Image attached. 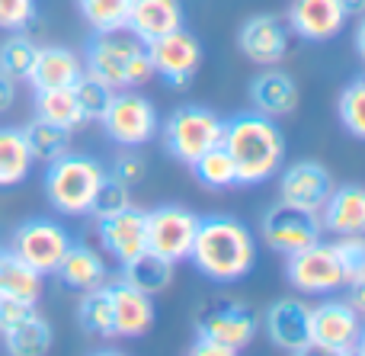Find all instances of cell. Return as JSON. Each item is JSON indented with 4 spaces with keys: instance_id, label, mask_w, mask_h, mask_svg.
I'll return each mask as SVG.
<instances>
[{
    "instance_id": "d6a6232c",
    "label": "cell",
    "mask_w": 365,
    "mask_h": 356,
    "mask_svg": "<svg viewBox=\"0 0 365 356\" xmlns=\"http://www.w3.org/2000/svg\"><path fill=\"white\" fill-rule=\"evenodd\" d=\"M71 93H74L77 109H81V116H83V126H87V122H100L103 116H106V109H109V103H113L115 90L109 87V83H103L100 77H93V74H87V71H83V74L74 81Z\"/></svg>"
},
{
    "instance_id": "836d02e7",
    "label": "cell",
    "mask_w": 365,
    "mask_h": 356,
    "mask_svg": "<svg viewBox=\"0 0 365 356\" xmlns=\"http://www.w3.org/2000/svg\"><path fill=\"white\" fill-rule=\"evenodd\" d=\"M77 10L93 32H119L128 23L132 0H77Z\"/></svg>"
},
{
    "instance_id": "ac0fdd59",
    "label": "cell",
    "mask_w": 365,
    "mask_h": 356,
    "mask_svg": "<svg viewBox=\"0 0 365 356\" xmlns=\"http://www.w3.org/2000/svg\"><path fill=\"white\" fill-rule=\"evenodd\" d=\"M349 13L340 0H292L289 4V26L295 36L308 42H330L340 36Z\"/></svg>"
},
{
    "instance_id": "4dcf8cb0",
    "label": "cell",
    "mask_w": 365,
    "mask_h": 356,
    "mask_svg": "<svg viewBox=\"0 0 365 356\" xmlns=\"http://www.w3.org/2000/svg\"><path fill=\"white\" fill-rule=\"evenodd\" d=\"M4 344L13 356H45L51 350V325L38 315H29L4 334Z\"/></svg>"
},
{
    "instance_id": "277c9868",
    "label": "cell",
    "mask_w": 365,
    "mask_h": 356,
    "mask_svg": "<svg viewBox=\"0 0 365 356\" xmlns=\"http://www.w3.org/2000/svg\"><path fill=\"white\" fill-rule=\"evenodd\" d=\"M103 177L106 171L100 161L68 151L58 161H51L45 171V196H48L51 209L61 215H87V205Z\"/></svg>"
},
{
    "instance_id": "ee69618b",
    "label": "cell",
    "mask_w": 365,
    "mask_h": 356,
    "mask_svg": "<svg viewBox=\"0 0 365 356\" xmlns=\"http://www.w3.org/2000/svg\"><path fill=\"white\" fill-rule=\"evenodd\" d=\"M340 4H343V10H346L349 16H359L362 6H365V0H340Z\"/></svg>"
},
{
    "instance_id": "52a82bcc",
    "label": "cell",
    "mask_w": 365,
    "mask_h": 356,
    "mask_svg": "<svg viewBox=\"0 0 365 356\" xmlns=\"http://www.w3.org/2000/svg\"><path fill=\"white\" fill-rule=\"evenodd\" d=\"M103 128L113 141L119 145H128V148H138V145H148V141L158 135V109L148 96L135 93V90H119L113 93V103H109L106 116H103Z\"/></svg>"
},
{
    "instance_id": "60d3db41",
    "label": "cell",
    "mask_w": 365,
    "mask_h": 356,
    "mask_svg": "<svg viewBox=\"0 0 365 356\" xmlns=\"http://www.w3.org/2000/svg\"><path fill=\"white\" fill-rule=\"evenodd\" d=\"M29 315H36V302L0 295V334H6L10 327H16L19 321H26Z\"/></svg>"
},
{
    "instance_id": "1f68e13d",
    "label": "cell",
    "mask_w": 365,
    "mask_h": 356,
    "mask_svg": "<svg viewBox=\"0 0 365 356\" xmlns=\"http://www.w3.org/2000/svg\"><path fill=\"white\" fill-rule=\"evenodd\" d=\"M189 171L208 190H231V186H237V171H234V161L225 151V145H215L212 151H205L199 161L189 164Z\"/></svg>"
},
{
    "instance_id": "ab89813d",
    "label": "cell",
    "mask_w": 365,
    "mask_h": 356,
    "mask_svg": "<svg viewBox=\"0 0 365 356\" xmlns=\"http://www.w3.org/2000/svg\"><path fill=\"white\" fill-rule=\"evenodd\" d=\"M109 177H115L119 183H125L128 190H132V186H138L141 180L148 177V161L141 158V154H135V151H125V154H119V158L113 161Z\"/></svg>"
},
{
    "instance_id": "d6986e66",
    "label": "cell",
    "mask_w": 365,
    "mask_h": 356,
    "mask_svg": "<svg viewBox=\"0 0 365 356\" xmlns=\"http://www.w3.org/2000/svg\"><path fill=\"white\" fill-rule=\"evenodd\" d=\"M109 295H113V337H141L151 331L154 325V302L148 293L135 289L119 276L109 283Z\"/></svg>"
},
{
    "instance_id": "484cf974",
    "label": "cell",
    "mask_w": 365,
    "mask_h": 356,
    "mask_svg": "<svg viewBox=\"0 0 365 356\" xmlns=\"http://www.w3.org/2000/svg\"><path fill=\"white\" fill-rule=\"evenodd\" d=\"M0 295L38 302V295H42V273L32 270L26 260H19L13 250H0Z\"/></svg>"
},
{
    "instance_id": "8fae6325",
    "label": "cell",
    "mask_w": 365,
    "mask_h": 356,
    "mask_svg": "<svg viewBox=\"0 0 365 356\" xmlns=\"http://www.w3.org/2000/svg\"><path fill=\"white\" fill-rule=\"evenodd\" d=\"M68 244H71L68 231H64L58 222H51V218H29V222H23L16 231H13L10 250L19 257V260L29 263L32 270L48 276V273H55V267L64 257Z\"/></svg>"
},
{
    "instance_id": "44dd1931",
    "label": "cell",
    "mask_w": 365,
    "mask_h": 356,
    "mask_svg": "<svg viewBox=\"0 0 365 356\" xmlns=\"http://www.w3.org/2000/svg\"><path fill=\"white\" fill-rule=\"evenodd\" d=\"M81 74L83 61L77 58V51L64 49V45H45V49H36V61H32L26 81L32 83V90H64L74 87Z\"/></svg>"
},
{
    "instance_id": "74e56055",
    "label": "cell",
    "mask_w": 365,
    "mask_h": 356,
    "mask_svg": "<svg viewBox=\"0 0 365 356\" xmlns=\"http://www.w3.org/2000/svg\"><path fill=\"white\" fill-rule=\"evenodd\" d=\"M334 250L343 263L346 286H359V283H365V241H362V235H340L334 241Z\"/></svg>"
},
{
    "instance_id": "9a60e30c",
    "label": "cell",
    "mask_w": 365,
    "mask_h": 356,
    "mask_svg": "<svg viewBox=\"0 0 365 356\" xmlns=\"http://www.w3.org/2000/svg\"><path fill=\"white\" fill-rule=\"evenodd\" d=\"M237 49L247 61L259 64V68H269L279 64L289 51V29L279 16H250L237 32Z\"/></svg>"
},
{
    "instance_id": "5b68a950",
    "label": "cell",
    "mask_w": 365,
    "mask_h": 356,
    "mask_svg": "<svg viewBox=\"0 0 365 356\" xmlns=\"http://www.w3.org/2000/svg\"><path fill=\"white\" fill-rule=\"evenodd\" d=\"M158 128H160L167 154L186 167L192 161H199L205 151H212L215 145H221V135H225V122L205 106L173 109L164 119V126H158Z\"/></svg>"
},
{
    "instance_id": "8992f818",
    "label": "cell",
    "mask_w": 365,
    "mask_h": 356,
    "mask_svg": "<svg viewBox=\"0 0 365 356\" xmlns=\"http://www.w3.org/2000/svg\"><path fill=\"white\" fill-rule=\"evenodd\" d=\"M311 350L330 356L362 353V312L349 302H321L311 308Z\"/></svg>"
},
{
    "instance_id": "7a4b0ae2",
    "label": "cell",
    "mask_w": 365,
    "mask_h": 356,
    "mask_svg": "<svg viewBox=\"0 0 365 356\" xmlns=\"http://www.w3.org/2000/svg\"><path fill=\"white\" fill-rule=\"evenodd\" d=\"M221 145L231 154L234 171H237V186H257L279 173L285 158V138L276 119L263 113H237L225 122Z\"/></svg>"
},
{
    "instance_id": "9c48e42d",
    "label": "cell",
    "mask_w": 365,
    "mask_h": 356,
    "mask_svg": "<svg viewBox=\"0 0 365 356\" xmlns=\"http://www.w3.org/2000/svg\"><path fill=\"white\" fill-rule=\"evenodd\" d=\"M321 235H324V228H321L317 212L298 209V205H289L282 199L276 205H269L263 215V241L285 257L308 248V244H317Z\"/></svg>"
},
{
    "instance_id": "f546056e",
    "label": "cell",
    "mask_w": 365,
    "mask_h": 356,
    "mask_svg": "<svg viewBox=\"0 0 365 356\" xmlns=\"http://www.w3.org/2000/svg\"><path fill=\"white\" fill-rule=\"evenodd\" d=\"M36 116L51 126H61L68 132H77L83 126V116L77 109V100L71 93V87L64 90H36Z\"/></svg>"
},
{
    "instance_id": "f6af8a7d",
    "label": "cell",
    "mask_w": 365,
    "mask_h": 356,
    "mask_svg": "<svg viewBox=\"0 0 365 356\" xmlns=\"http://www.w3.org/2000/svg\"><path fill=\"white\" fill-rule=\"evenodd\" d=\"M356 51L365 55V23H359V29H356Z\"/></svg>"
},
{
    "instance_id": "3957f363",
    "label": "cell",
    "mask_w": 365,
    "mask_h": 356,
    "mask_svg": "<svg viewBox=\"0 0 365 356\" xmlns=\"http://www.w3.org/2000/svg\"><path fill=\"white\" fill-rule=\"evenodd\" d=\"M83 71L100 77L113 90L141 87L154 77V64L148 58L145 42L132 36V32H93L83 49Z\"/></svg>"
},
{
    "instance_id": "2e32d148",
    "label": "cell",
    "mask_w": 365,
    "mask_h": 356,
    "mask_svg": "<svg viewBox=\"0 0 365 356\" xmlns=\"http://www.w3.org/2000/svg\"><path fill=\"white\" fill-rule=\"evenodd\" d=\"M96 231H100V241L109 254L119 263L132 260V257L145 254L148 250V212L135 209V205H125L115 215H106L96 222Z\"/></svg>"
},
{
    "instance_id": "f1b7e54d",
    "label": "cell",
    "mask_w": 365,
    "mask_h": 356,
    "mask_svg": "<svg viewBox=\"0 0 365 356\" xmlns=\"http://www.w3.org/2000/svg\"><path fill=\"white\" fill-rule=\"evenodd\" d=\"M77 321H81V327L90 337H103V340L113 337V295H109L106 283L83 293L81 305H77Z\"/></svg>"
},
{
    "instance_id": "e575fe53",
    "label": "cell",
    "mask_w": 365,
    "mask_h": 356,
    "mask_svg": "<svg viewBox=\"0 0 365 356\" xmlns=\"http://www.w3.org/2000/svg\"><path fill=\"white\" fill-rule=\"evenodd\" d=\"M36 49L38 45L32 42L26 32L10 36L4 45H0V74H6L10 81H26L32 61H36Z\"/></svg>"
},
{
    "instance_id": "ffe728a7",
    "label": "cell",
    "mask_w": 365,
    "mask_h": 356,
    "mask_svg": "<svg viewBox=\"0 0 365 356\" xmlns=\"http://www.w3.org/2000/svg\"><path fill=\"white\" fill-rule=\"evenodd\" d=\"M321 228L327 235L340 238V235H362L365 231V193L362 186L349 183L340 190H330V196L324 199V205L317 209Z\"/></svg>"
},
{
    "instance_id": "5bb4252c",
    "label": "cell",
    "mask_w": 365,
    "mask_h": 356,
    "mask_svg": "<svg viewBox=\"0 0 365 356\" xmlns=\"http://www.w3.org/2000/svg\"><path fill=\"white\" fill-rule=\"evenodd\" d=\"M266 334L285 353H311V305L302 299H279L266 312Z\"/></svg>"
},
{
    "instance_id": "30bf717a",
    "label": "cell",
    "mask_w": 365,
    "mask_h": 356,
    "mask_svg": "<svg viewBox=\"0 0 365 356\" xmlns=\"http://www.w3.org/2000/svg\"><path fill=\"white\" fill-rule=\"evenodd\" d=\"M148 49V58L154 64V74H160L170 87L182 90L189 81L195 77L202 64V42L192 36L189 29H173L167 36L154 39V42L145 45Z\"/></svg>"
},
{
    "instance_id": "f35d334b",
    "label": "cell",
    "mask_w": 365,
    "mask_h": 356,
    "mask_svg": "<svg viewBox=\"0 0 365 356\" xmlns=\"http://www.w3.org/2000/svg\"><path fill=\"white\" fill-rule=\"evenodd\" d=\"M36 19V0H0V29L26 32Z\"/></svg>"
},
{
    "instance_id": "b9f144b4",
    "label": "cell",
    "mask_w": 365,
    "mask_h": 356,
    "mask_svg": "<svg viewBox=\"0 0 365 356\" xmlns=\"http://www.w3.org/2000/svg\"><path fill=\"white\" fill-rule=\"evenodd\" d=\"M189 353H192V356H231L234 350H231V347H225V344H218L215 337H202V334H199V337H195V344L189 347Z\"/></svg>"
},
{
    "instance_id": "8d00e7d4",
    "label": "cell",
    "mask_w": 365,
    "mask_h": 356,
    "mask_svg": "<svg viewBox=\"0 0 365 356\" xmlns=\"http://www.w3.org/2000/svg\"><path fill=\"white\" fill-rule=\"evenodd\" d=\"M340 122L353 138H365V81L356 77L340 93Z\"/></svg>"
},
{
    "instance_id": "d4e9b609",
    "label": "cell",
    "mask_w": 365,
    "mask_h": 356,
    "mask_svg": "<svg viewBox=\"0 0 365 356\" xmlns=\"http://www.w3.org/2000/svg\"><path fill=\"white\" fill-rule=\"evenodd\" d=\"M173 267H177V263H170V260H164V257L145 250V254H138V257H132V260L122 263V280L132 283L135 289H141V293H148V295H158L170 286Z\"/></svg>"
},
{
    "instance_id": "e0dca14e",
    "label": "cell",
    "mask_w": 365,
    "mask_h": 356,
    "mask_svg": "<svg viewBox=\"0 0 365 356\" xmlns=\"http://www.w3.org/2000/svg\"><path fill=\"white\" fill-rule=\"evenodd\" d=\"M195 331H199L202 337H215L218 344L231 347V350L237 353V350H244L247 344H253V337H257V331H259V321L250 305L231 302V305L212 308L208 315H202Z\"/></svg>"
},
{
    "instance_id": "83f0119b",
    "label": "cell",
    "mask_w": 365,
    "mask_h": 356,
    "mask_svg": "<svg viewBox=\"0 0 365 356\" xmlns=\"http://www.w3.org/2000/svg\"><path fill=\"white\" fill-rule=\"evenodd\" d=\"M32 154L26 148L23 128H0V186H16L29 177Z\"/></svg>"
},
{
    "instance_id": "d590c367",
    "label": "cell",
    "mask_w": 365,
    "mask_h": 356,
    "mask_svg": "<svg viewBox=\"0 0 365 356\" xmlns=\"http://www.w3.org/2000/svg\"><path fill=\"white\" fill-rule=\"evenodd\" d=\"M125 205H132V190H128L125 183H119L115 177H109V173H106V177H103V183L96 186L93 199H90L87 215L93 218V222H100V218L122 212Z\"/></svg>"
},
{
    "instance_id": "7402d4cb",
    "label": "cell",
    "mask_w": 365,
    "mask_h": 356,
    "mask_svg": "<svg viewBox=\"0 0 365 356\" xmlns=\"http://www.w3.org/2000/svg\"><path fill=\"white\" fill-rule=\"evenodd\" d=\"M182 26V6L180 0H132L125 32H132L138 42H154L167 32Z\"/></svg>"
},
{
    "instance_id": "4fadbf2b",
    "label": "cell",
    "mask_w": 365,
    "mask_h": 356,
    "mask_svg": "<svg viewBox=\"0 0 365 356\" xmlns=\"http://www.w3.org/2000/svg\"><path fill=\"white\" fill-rule=\"evenodd\" d=\"M330 190H334V177L317 161H295V164L285 167L282 180H279V199L308 212L321 209Z\"/></svg>"
},
{
    "instance_id": "6da1fadb",
    "label": "cell",
    "mask_w": 365,
    "mask_h": 356,
    "mask_svg": "<svg viewBox=\"0 0 365 356\" xmlns=\"http://www.w3.org/2000/svg\"><path fill=\"white\" fill-rule=\"evenodd\" d=\"M189 260L212 283H237L257 263V241L244 222L231 215L199 218Z\"/></svg>"
},
{
    "instance_id": "603a6c76",
    "label": "cell",
    "mask_w": 365,
    "mask_h": 356,
    "mask_svg": "<svg viewBox=\"0 0 365 356\" xmlns=\"http://www.w3.org/2000/svg\"><path fill=\"white\" fill-rule=\"evenodd\" d=\"M250 103L257 113L269 116V119L292 116L298 109V83L285 71H276L269 64V71H263L250 81Z\"/></svg>"
},
{
    "instance_id": "7bdbcfd3",
    "label": "cell",
    "mask_w": 365,
    "mask_h": 356,
    "mask_svg": "<svg viewBox=\"0 0 365 356\" xmlns=\"http://www.w3.org/2000/svg\"><path fill=\"white\" fill-rule=\"evenodd\" d=\"M13 100H16V81H10L6 74H0V113L10 109Z\"/></svg>"
},
{
    "instance_id": "cb8c5ba5",
    "label": "cell",
    "mask_w": 365,
    "mask_h": 356,
    "mask_svg": "<svg viewBox=\"0 0 365 356\" xmlns=\"http://www.w3.org/2000/svg\"><path fill=\"white\" fill-rule=\"evenodd\" d=\"M55 273L64 286L87 293V289H96L106 283V260H103L90 244H68V250H64V257L58 260Z\"/></svg>"
},
{
    "instance_id": "4316f807",
    "label": "cell",
    "mask_w": 365,
    "mask_h": 356,
    "mask_svg": "<svg viewBox=\"0 0 365 356\" xmlns=\"http://www.w3.org/2000/svg\"><path fill=\"white\" fill-rule=\"evenodd\" d=\"M23 138H26V148H29L32 161L38 164H51L58 161L61 154L71 151V132L61 126H51L45 119H32L29 126H23Z\"/></svg>"
},
{
    "instance_id": "7c38bea8",
    "label": "cell",
    "mask_w": 365,
    "mask_h": 356,
    "mask_svg": "<svg viewBox=\"0 0 365 356\" xmlns=\"http://www.w3.org/2000/svg\"><path fill=\"white\" fill-rule=\"evenodd\" d=\"M199 228V215L182 205H160L148 212V250L170 263H180L192 250V238Z\"/></svg>"
},
{
    "instance_id": "ba28073f",
    "label": "cell",
    "mask_w": 365,
    "mask_h": 356,
    "mask_svg": "<svg viewBox=\"0 0 365 356\" xmlns=\"http://www.w3.org/2000/svg\"><path fill=\"white\" fill-rule=\"evenodd\" d=\"M285 280L298 289V293H334V289L346 286V273L336 257L334 244H308V248L289 254L285 263Z\"/></svg>"
}]
</instances>
